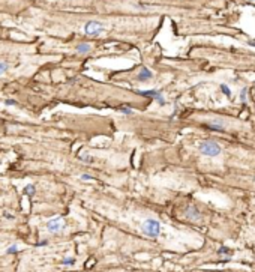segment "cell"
Here are the masks:
<instances>
[{
    "label": "cell",
    "mask_w": 255,
    "mask_h": 272,
    "mask_svg": "<svg viewBox=\"0 0 255 272\" xmlns=\"http://www.w3.org/2000/svg\"><path fill=\"white\" fill-rule=\"evenodd\" d=\"M198 150L206 156H216L221 154V146L213 140H204L198 144Z\"/></svg>",
    "instance_id": "cell-1"
},
{
    "label": "cell",
    "mask_w": 255,
    "mask_h": 272,
    "mask_svg": "<svg viewBox=\"0 0 255 272\" xmlns=\"http://www.w3.org/2000/svg\"><path fill=\"white\" fill-rule=\"evenodd\" d=\"M104 32V24L99 21H87L84 24V33L87 36H99L101 33Z\"/></svg>",
    "instance_id": "cell-3"
},
{
    "label": "cell",
    "mask_w": 255,
    "mask_h": 272,
    "mask_svg": "<svg viewBox=\"0 0 255 272\" xmlns=\"http://www.w3.org/2000/svg\"><path fill=\"white\" fill-rule=\"evenodd\" d=\"M81 158L83 160H87V162H93V156H90V155H83Z\"/></svg>",
    "instance_id": "cell-19"
},
{
    "label": "cell",
    "mask_w": 255,
    "mask_h": 272,
    "mask_svg": "<svg viewBox=\"0 0 255 272\" xmlns=\"http://www.w3.org/2000/svg\"><path fill=\"white\" fill-rule=\"evenodd\" d=\"M45 244H47V241H41V242H38V244H36V247H44Z\"/></svg>",
    "instance_id": "cell-21"
},
{
    "label": "cell",
    "mask_w": 255,
    "mask_h": 272,
    "mask_svg": "<svg viewBox=\"0 0 255 272\" xmlns=\"http://www.w3.org/2000/svg\"><path fill=\"white\" fill-rule=\"evenodd\" d=\"M74 257H66V258H63V262H62V265H74Z\"/></svg>",
    "instance_id": "cell-14"
},
{
    "label": "cell",
    "mask_w": 255,
    "mask_h": 272,
    "mask_svg": "<svg viewBox=\"0 0 255 272\" xmlns=\"http://www.w3.org/2000/svg\"><path fill=\"white\" fill-rule=\"evenodd\" d=\"M249 2H254V0H249Z\"/></svg>",
    "instance_id": "cell-22"
},
{
    "label": "cell",
    "mask_w": 255,
    "mask_h": 272,
    "mask_svg": "<svg viewBox=\"0 0 255 272\" xmlns=\"http://www.w3.org/2000/svg\"><path fill=\"white\" fill-rule=\"evenodd\" d=\"M18 250H20V248L17 247V245H12V247H9L8 250H6V253H8V254H12V253H17Z\"/></svg>",
    "instance_id": "cell-15"
},
{
    "label": "cell",
    "mask_w": 255,
    "mask_h": 272,
    "mask_svg": "<svg viewBox=\"0 0 255 272\" xmlns=\"http://www.w3.org/2000/svg\"><path fill=\"white\" fill-rule=\"evenodd\" d=\"M221 90H222V93H225L227 98L231 96V90H230V87H228L227 84H221Z\"/></svg>",
    "instance_id": "cell-11"
},
{
    "label": "cell",
    "mask_w": 255,
    "mask_h": 272,
    "mask_svg": "<svg viewBox=\"0 0 255 272\" xmlns=\"http://www.w3.org/2000/svg\"><path fill=\"white\" fill-rule=\"evenodd\" d=\"M8 71V65H6L5 62H0V74H3V72Z\"/></svg>",
    "instance_id": "cell-16"
},
{
    "label": "cell",
    "mask_w": 255,
    "mask_h": 272,
    "mask_svg": "<svg viewBox=\"0 0 255 272\" xmlns=\"http://www.w3.org/2000/svg\"><path fill=\"white\" fill-rule=\"evenodd\" d=\"M206 127L207 128H210V129H216V131H224L225 128H224V123H222V122H212V123H207L206 125Z\"/></svg>",
    "instance_id": "cell-9"
},
{
    "label": "cell",
    "mask_w": 255,
    "mask_h": 272,
    "mask_svg": "<svg viewBox=\"0 0 255 272\" xmlns=\"http://www.w3.org/2000/svg\"><path fill=\"white\" fill-rule=\"evenodd\" d=\"M218 253H219V254H228V253H230V250H228L227 247H221V248L218 250Z\"/></svg>",
    "instance_id": "cell-17"
},
{
    "label": "cell",
    "mask_w": 255,
    "mask_h": 272,
    "mask_svg": "<svg viewBox=\"0 0 255 272\" xmlns=\"http://www.w3.org/2000/svg\"><path fill=\"white\" fill-rule=\"evenodd\" d=\"M65 227V223L62 220V217H56V218H51V220L47 223V229L50 231H59Z\"/></svg>",
    "instance_id": "cell-5"
},
{
    "label": "cell",
    "mask_w": 255,
    "mask_h": 272,
    "mask_svg": "<svg viewBox=\"0 0 255 272\" xmlns=\"http://www.w3.org/2000/svg\"><path fill=\"white\" fill-rule=\"evenodd\" d=\"M246 92H248V89H242V92H240V99H242V101H245V99H246Z\"/></svg>",
    "instance_id": "cell-18"
},
{
    "label": "cell",
    "mask_w": 255,
    "mask_h": 272,
    "mask_svg": "<svg viewBox=\"0 0 255 272\" xmlns=\"http://www.w3.org/2000/svg\"><path fill=\"white\" fill-rule=\"evenodd\" d=\"M92 179L93 177H92L90 175H81V181H92Z\"/></svg>",
    "instance_id": "cell-20"
},
{
    "label": "cell",
    "mask_w": 255,
    "mask_h": 272,
    "mask_svg": "<svg viewBox=\"0 0 255 272\" xmlns=\"http://www.w3.org/2000/svg\"><path fill=\"white\" fill-rule=\"evenodd\" d=\"M120 111L123 113V114H134V113H135L131 107H120Z\"/></svg>",
    "instance_id": "cell-12"
},
{
    "label": "cell",
    "mask_w": 255,
    "mask_h": 272,
    "mask_svg": "<svg viewBox=\"0 0 255 272\" xmlns=\"http://www.w3.org/2000/svg\"><path fill=\"white\" fill-rule=\"evenodd\" d=\"M90 48H92V47H90L89 44H86V42H84V44H78V45H77V51H78V53H89Z\"/></svg>",
    "instance_id": "cell-10"
},
{
    "label": "cell",
    "mask_w": 255,
    "mask_h": 272,
    "mask_svg": "<svg viewBox=\"0 0 255 272\" xmlns=\"http://www.w3.org/2000/svg\"><path fill=\"white\" fill-rule=\"evenodd\" d=\"M143 233H144L147 237H152V239H156V237L159 236L161 233V224L159 221H156V220H146L144 224H143Z\"/></svg>",
    "instance_id": "cell-2"
},
{
    "label": "cell",
    "mask_w": 255,
    "mask_h": 272,
    "mask_svg": "<svg viewBox=\"0 0 255 272\" xmlns=\"http://www.w3.org/2000/svg\"><path fill=\"white\" fill-rule=\"evenodd\" d=\"M23 192H24L26 196H29V197L35 196V192H36V188H35V185H33V183H29V185H26V187H24V189H23Z\"/></svg>",
    "instance_id": "cell-8"
},
{
    "label": "cell",
    "mask_w": 255,
    "mask_h": 272,
    "mask_svg": "<svg viewBox=\"0 0 255 272\" xmlns=\"http://www.w3.org/2000/svg\"><path fill=\"white\" fill-rule=\"evenodd\" d=\"M138 95L143 96H147V98H153L155 101H158L161 105H165V99L162 96V92L161 90H138Z\"/></svg>",
    "instance_id": "cell-4"
},
{
    "label": "cell",
    "mask_w": 255,
    "mask_h": 272,
    "mask_svg": "<svg viewBox=\"0 0 255 272\" xmlns=\"http://www.w3.org/2000/svg\"><path fill=\"white\" fill-rule=\"evenodd\" d=\"M5 105H6V107H15V105H18V102L14 101V99H6Z\"/></svg>",
    "instance_id": "cell-13"
},
{
    "label": "cell",
    "mask_w": 255,
    "mask_h": 272,
    "mask_svg": "<svg viewBox=\"0 0 255 272\" xmlns=\"http://www.w3.org/2000/svg\"><path fill=\"white\" fill-rule=\"evenodd\" d=\"M152 77H153V72L150 71L149 68H141L140 72L137 74V80H138V81H147Z\"/></svg>",
    "instance_id": "cell-6"
},
{
    "label": "cell",
    "mask_w": 255,
    "mask_h": 272,
    "mask_svg": "<svg viewBox=\"0 0 255 272\" xmlns=\"http://www.w3.org/2000/svg\"><path fill=\"white\" fill-rule=\"evenodd\" d=\"M186 217L189 218V220H192V221H197V220H200V218H201L198 209H195V208H188V210H186Z\"/></svg>",
    "instance_id": "cell-7"
}]
</instances>
